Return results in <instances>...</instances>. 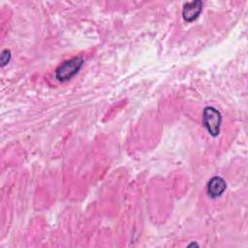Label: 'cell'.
Here are the masks:
<instances>
[{"label": "cell", "instance_id": "cell-1", "mask_svg": "<svg viewBox=\"0 0 248 248\" xmlns=\"http://www.w3.org/2000/svg\"><path fill=\"white\" fill-rule=\"evenodd\" d=\"M83 64L81 56H75L63 62L55 71V78L59 81H67L76 76Z\"/></svg>", "mask_w": 248, "mask_h": 248}, {"label": "cell", "instance_id": "cell-2", "mask_svg": "<svg viewBox=\"0 0 248 248\" xmlns=\"http://www.w3.org/2000/svg\"><path fill=\"white\" fill-rule=\"evenodd\" d=\"M202 122L207 132L212 137H217L219 135L222 116L218 109L213 107H205L202 112Z\"/></svg>", "mask_w": 248, "mask_h": 248}, {"label": "cell", "instance_id": "cell-3", "mask_svg": "<svg viewBox=\"0 0 248 248\" xmlns=\"http://www.w3.org/2000/svg\"><path fill=\"white\" fill-rule=\"evenodd\" d=\"M202 10V2L200 0L192 1V2H187L183 5V10H182V16L183 18L190 22L196 19L199 15L201 14Z\"/></svg>", "mask_w": 248, "mask_h": 248}, {"label": "cell", "instance_id": "cell-4", "mask_svg": "<svg viewBox=\"0 0 248 248\" xmlns=\"http://www.w3.org/2000/svg\"><path fill=\"white\" fill-rule=\"evenodd\" d=\"M226 190V181L221 176H213L207 185V193L210 198L220 197Z\"/></svg>", "mask_w": 248, "mask_h": 248}, {"label": "cell", "instance_id": "cell-5", "mask_svg": "<svg viewBox=\"0 0 248 248\" xmlns=\"http://www.w3.org/2000/svg\"><path fill=\"white\" fill-rule=\"evenodd\" d=\"M11 59V51L8 50V49H4L1 53V57H0V60H1V66L4 67L7 63H9Z\"/></svg>", "mask_w": 248, "mask_h": 248}]
</instances>
